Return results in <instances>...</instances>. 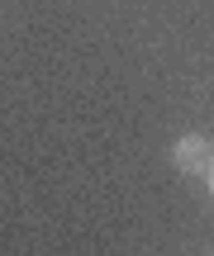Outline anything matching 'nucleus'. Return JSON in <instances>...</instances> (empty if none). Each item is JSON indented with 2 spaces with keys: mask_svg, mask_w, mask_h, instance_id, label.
Returning <instances> with one entry per match:
<instances>
[{
  "mask_svg": "<svg viewBox=\"0 0 214 256\" xmlns=\"http://www.w3.org/2000/svg\"><path fill=\"white\" fill-rule=\"evenodd\" d=\"M171 166L186 176H209L214 171V142L205 133H186L176 138V147H171Z\"/></svg>",
  "mask_w": 214,
  "mask_h": 256,
  "instance_id": "1",
  "label": "nucleus"
},
{
  "mask_svg": "<svg viewBox=\"0 0 214 256\" xmlns=\"http://www.w3.org/2000/svg\"><path fill=\"white\" fill-rule=\"evenodd\" d=\"M205 180H209V200H214V171H209V176H205Z\"/></svg>",
  "mask_w": 214,
  "mask_h": 256,
  "instance_id": "2",
  "label": "nucleus"
}]
</instances>
